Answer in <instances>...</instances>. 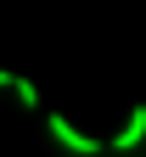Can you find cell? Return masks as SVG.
<instances>
[{
    "label": "cell",
    "mask_w": 146,
    "mask_h": 157,
    "mask_svg": "<svg viewBox=\"0 0 146 157\" xmlns=\"http://www.w3.org/2000/svg\"><path fill=\"white\" fill-rule=\"evenodd\" d=\"M140 140H146V101H140V107H129V118H124V129L112 135V140H107V146H112V151L124 157V151H135Z\"/></svg>",
    "instance_id": "7a4b0ae2"
},
{
    "label": "cell",
    "mask_w": 146,
    "mask_h": 157,
    "mask_svg": "<svg viewBox=\"0 0 146 157\" xmlns=\"http://www.w3.org/2000/svg\"><path fill=\"white\" fill-rule=\"evenodd\" d=\"M45 124H51V140H56L62 151H73V157H101V151H107V146L96 140V135H85V129H73V124H68L62 112H51Z\"/></svg>",
    "instance_id": "6da1fadb"
},
{
    "label": "cell",
    "mask_w": 146,
    "mask_h": 157,
    "mask_svg": "<svg viewBox=\"0 0 146 157\" xmlns=\"http://www.w3.org/2000/svg\"><path fill=\"white\" fill-rule=\"evenodd\" d=\"M11 95H17V101H23L28 112L39 107V90H34V78H17V90H11Z\"/></svg>",
    "instance_id": "3957f363"
},
{
    "label": "cell",
    "mask_w": 146,
    "mask_h": 157,
    "mask_svg": "<svg viewBox=\"0 0 146 157\" xmlns=\"http://www.w3.org/2000/svg\"><path fill=\"white\" fill-rule=\"evenodd\" d=\"M0 90H17V73H6V67H0Z\"/></svg>",
    "instance_id": "277c9868"
}]
</instances>
